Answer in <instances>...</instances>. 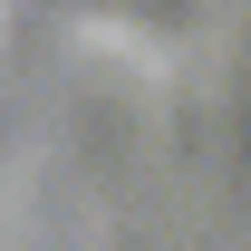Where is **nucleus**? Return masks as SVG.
<instances>
[{
    "mask_svg": "<svg viewBox=\"0 0 251 251\" xmlns=\"http://www.w3.org/2000/svg\"><path fill=\"white\" fill-rule=\"evenodd\" d=\"M0 29H10V0H0Z\"/></svg>",
    "mask_w": 251,
    "mask_h": 251,
    "instance_id": "nucleus-1",
    "label": "nucleus"
}]
</instances>
